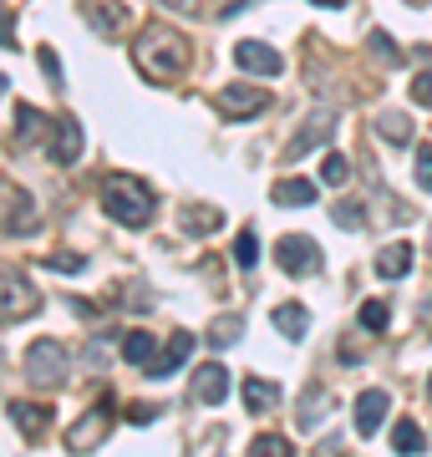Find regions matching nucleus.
<instances>
[{"instance_id":"f257e3e1","label":"nucleus","mask_w":432,"mask_h":457,"mask_svg":"<svg viewBox=\"0 0 432 457\" xmlns=\"http://www.w3.org/2000/svg\"><path fill=\"white\" fill-rule=\"evenodd\" d=\"M133 62H137L143 77H153V82H173V77L188 71L194 46H188V36H183V31H173V26H163V21H148V26L137 31Z\"/></svg>"},{"instance_id":"f03ea898","label":"nucleus","mask_w":432,"mask_h":457,"mask_svg":"<svg viewBox=\"0 0 432 457\" xmlns=\"http://www.w3.org/2000/svg\"><path fill=\"white\" fill-rule=\"evenodd\" d=\"M102 209L112 213L117 224L148 228L153 224V209H158V198H153V188L143 179H133V173H112V179L102 183Z\"/></svg>"},{"instance_id":"7ed1b4c3","label":"nucleus","mask_w":432,"mask_h":457,"mask_svg":"<svg viewBox=\"0 0 432 457\" xmlns=\"http://www.w3.org/2000/svg\"><path fill=\"white\" fill-rule=\"evenodd\" d=\"M21 366H26V381H31V386H41V392H56V386L67 381V371H71V356H67V345H62V341L41 336V341L26 345Z\"/></svg>"},{"instance_id":"20e7f679","label":"nucleus","mask_w":432,"mask_h":457,"mask_svg":"<svg viewBox=\"0 0 432 457\" xmlns=\"http://www.w3.org/2000/svg\"><path fill=\"white\" fill-rule=\"evenodd\" d=\"M41 311V295L36 285L21 270H0V326H11V320H26V315Z\"/></svg>"},{"instance_id":"39448f33","label":"nucleus","mask_w":432,"mask_h":457,"mask_svg":"<svg viewBox=\"0 0 432 457\" xmlns=\"http://www.w3.org/2000/svg\"><path fill=\"white\" fill-rule=\"evenodd\" d=\"M112 432V396H102L92 411H82L77 422L67 427V453H97Z\"/></svg>"},{"instance_id":"423d86ee","label":"nucleus","mask_w":432,"mask_h":457,"mask_svg":"<svg viewBox=\"0 0 432 457\" xmlns=\"http://www.w3.org/2000/svg\"><path fill=\"white\" fill-rule=\"evenodd\" d=\"M331 137H336V112H331V107H320V112H311L305 122H300V132L290 137V143H285L280 158H285V163H300L311 147H326Z\"/></svg>"},{"instance_id":"0eeeda50","label":"nucleus","mask_w":432,"mask_h":457,"mask_svg":"<svg viewBox=\"0 0 432 457\" xmlns=\"http://www.w3.org/2000/svg\"><path fill=\"white\" fill-rule=\"evenodd\" d=\"M275 264H280L285 275H316L320 270V245L305 239V234H285L280 245H275Z\"/></svg>"},{"instance_id":"6e6552de","label":"nucleus","mask_w":432,"mask_h":457,"mask_svg":"<svg viewBox=\"0 0 432 457\" xmlns=\"http://www.w3.org/2000/svg\"><path fill=\"white\" fill-rule=\"evenodd\" d=\"M234 66L239 71H254V77H280L285 71V56L265 41H234Z\"/></svg>"},{"instance_id":"1a4fd4ad","label":"nucleus","mask_w":432,"mask_h":457,"mask_svg":"<svg viewBox=\"0 0 432 457\" xmlns=\"http://www.w3.org/2000/svg\"><path fill=\"white\" fill-rule=\"evenodd\" d=\"M219 107L239 122V117H254V112H265L270 107V92H260V87L250 82H229V87H219Z\"/></svg>"},{"instance_id":"9d476101","label":"nucleus","mask_w":432,"mask_h":457,"mask_svg":"<svg viewBox=\"0 0 432 457\" xmlns=\"http://www.w3.org/2000/svg\"><path fill=\"white\" fill-rule=\"evenodd\" d=\"M188 396H194V402H204V407H219V402L229 396V371H224L219 361L194 366V386H188Z\"/></svg>"},{"instance_id":"9b49d317","label":"nucleus","mask_w":432,"mask_h":457,"mask_svg":"<svg viewBox=\"0 0 432 457\" xmlns=\"http://www.w3.org/2000/svg\"><path fill=\"white\" fill-rule=\"evenodd\" d=\"M82 147H87V137H82V122H77V117H62V122L51 128V163L56 168H71L82 158Z\"/></svg>"},{"instance_id":"f8f14e48","label":"nucleus","mask_w":432,"mask_h":457,"mask_svg":"<svg viewBox=\"0 0 432 457\" xmlns=\"http://www.w3.org/2000/svg\"><path fill=\"white\" fill-rule=\"evenodd\" d=\"M194 356V330H179V336H168V345L158 351V356L148 361V376H173V371H183V361Z\"/></svg>"},{"instance_id":"ddd939ff","label":"nucleus","mask_w":432,"mask_h":457,"mask_svg":"<svg viewBox=\"0 0 432 457\" xmlns=\"http://www.w3.org/2000/svg\"><path fill=\"white\" fill-rule=\"evenodd\" d=\"M82 16L97 26V36H122L128 31V5H122V0H82Z\"/></svg>"},{"instance_id":"4468645a","label":"nucleus","mask_w":432,"mask_h":457,"mask_svg":"<svg viewBox=\"0 0 432 457\" xmlns=\"http://www.w3.org/2000/svg\"><path fill=\"white\" fill-rule=\"evenodd\" d=\"M11 422H16L21 437L41 442L51 432V407H41V402H11Z\"/></svg>"},{"instance_id":"2eb2a0df","label":"nucleus","mask_w":432,"mask_h":457,"mask_svg":"<svg viewBox=\"0 0 432 457\" xmlns=\"http://www.w3.org/2000/svg\"><path fill=\"white\" fill-rule=\"evenodd\" d=\"M386 407H392V396H386L382 386H371V392L356 396V437H371V432L382 427Z\"/></svg>"},{"instance_id":"dca6fc26","label":"nucleus","mask_w":432,"mask_h":457,"mask_svg":"<svg viewBox=\"0 0 432 457\" xmlns=\"http://www.w3.org/2000/svg\"><path fill=\"white\" fill-rule=\"evenodd\" d=\"M270 326L280 330L285 341H305V330H311V311L295 305V300H290V305H275V311H270Z\"/></svg>"},{"instance_id":"f3484780","label":"nucleus","mask_w":432,"mask_h":457,"mask_svg":"<svg viewBox=\"0 0 432 457\" xmlns=\"http://www.w3.org/2000/svg\"><path fill=\"white\" fill-rule=\"evenodd\" d=\"M51 128H56V122H51L41 107H31V102L16 107V137L21 143H41V137H51Z\"/></svg>"},{"instance_id":"a211bd4d","label":"nucleus","mask_w":432,"mask_h":457,"mask_svg":"<svg viewBox=\"0 0 432 457\" xmlns=\"http://www.w3.org/2000/svg\"><path fill=\"white\" fill-rule=\"evenodd\" d=\"M407 270H412V245H407V239H397V245H386L382 254H377V275L382 279H402Z\"/></svg>"},{"instance_id":"6ab92c4d","label":"nucleus","mask_w":432,"mask_h":457,"mask_svg":"<svg viewBox=\"0 0 432 457\" xmlns=\"http://www.w3.org/2000/svg\"><path fill=\"white\" fill-rule=\"evenodd\" d=\"M270 198H275V204H285V209H300V204H316V183H305V179H275Z\"/></svg>"},{"instance_id":"aec40b11","label":"nucleus","mask_w":432,"mask_h":457,"mask_svg":"<svg viewBox=\"0 0 432 457\" xmlns=\"http://www.w3.org/2000/svg\"><path fill=\"white\" fill-rule=\"evenodd\" d=\"M239 392H245V407H250V411L280 407V386H275V381H260V376H250V381H245Z\"/></svg>"},{"instance_id":"412c9836","label":"nucleus","mask_w":432,"mask_h":457,"mask_svg":"<svg viewBox=\"0 0 432 457\" xmlns=\"http://www.w3.org/2000/svg\"><path fill=\"white\" fill-rule=\"evenodd\" d=\"M158 356V345H153V330H128V341H122V361H133V366H148Z\"/></svg>"},{"instance_id":"4be33fe9","label":"nucleus","mask_w":432,"mask_h":457,"mask_svg":"<svg viewBox=\"0 0 432 457\" xmlns=\"http://www.w3.org/2000/svg\"><path fill=\"white\" fill-rule=\"evenodd\" d=\"M377 132H382L386 143L407 147V143H412V117H407V112H382V117H377Z\"/></svg>"},{"instance_id":"5701e85b","label":"nucleus","mask_w":432,"mask_h":457,"mask_svg":"<svg viewBox=\"0 0 432 457\" xmlns=\"http://www.w3.org/2000/svg\"><path fill=\"white\" fill-rule=\"evenodd\" d=\"M183 228L188 234H214V228H224V213L209 209V204H194V209L183 213Z\"/></svg>"},{"instance_id":"b1692460","label":"nucleus","mask_w":432,"mask_h":457,"mask_svg":"<svg viewBox=\"0 0 432 457\" xmlns=\"http://www.w3.org/2000/svg\"><path fill=\"white\" fill-rule=\"evenodd\" d=\"M392 447L407 457H422V447H428V437H422V427L417 422H397V432H392Z\"/></svg>"},{"instance_id":"393cba45","label":"nucleus","mask_w":432,"mask_h":457,"mask_svg":"<svg viewBox=\"0 0 432 457\" xmlns=\"http://www.w3.org/2000/svg\"><path fill=\"white\" fill-rule=\"evenodd\" d=\"M366 46H371V56H377L382 66H402V46L386 31H371V36H366Z\"/></svg>"},{"instance_id":"a878e982","label":"nucleus","mask_w":432,"mask_h":457,"mask_svg":"<svg viewBox=\"0 0 432 457\" xmlns=\"http://www.w3.org/2000/svg\"><path fill=\"white\" fill-rule=\"evenodd\" d=\"M239 330H245V326H239V315H219L214 326H209V345H214V351H224V345L239 341Z\"/></svg>"},{"instance_id":"bb28decb","label":"nucleus","mask_w":432,"mask_h":457,"mask_svg":"<svg viewBox=\"0 0 432 457\" xmlns=\"http://www.w3.org/2000/svg\"><path fill=\"white\" fill-rule=\"evenodd\" d=\"M234 264H239V270H254V264H260V239H254V228H239V239H234Z\"/></svg>"},{"instance_id":"cd10ccee","label":"nucleus","mask_w":432,"mask_h":457,"mask_svg":"<svg viewBox=\"0 0 432 457\" xmlns=\"http://www.w3.org/2000/svg\"><path fill=\"white\" fill-rule=\"evenodd\" d=\"M5 228H11V234H31L36 228V204L26 194H16V213L5 219Z\"/></svg>"},{"instance_id":"c85d7f7f","label":"nucleus","mask_w":432,"mask_h":457,"mask_svg":"<svg viewBox=\"0 0 432 457\" xmlns=\"http://www.w3.org/2000/svg\"><path fill=\"white\" fill-rule=\"evenodd\" d=\"M250 457H290V442L275 437V432H260V437L250 442Z\"/></svg>"},{"instance_id":"c756f323","label":"nucleus","mask_w":432,"mask_h":457,"mask_svg":"<svg viewBox=\"0 0 432 457\" xmlns=\"http://www.w3.org/2000/svg\"><path fill=\"white\" fill-rule=\"evenodd\" d=\"M346 179H351V163L341 158V153H326V163H320V183H331V188H341Z\"/></svg>"},{"instance_id":"7c9ffc66","label":"nucleus","mask_w":432,"mask_h":457,"mask_svg":"<svg viewBox=\"0 0 432 457\" xmlns=\"http://www.w3.org/2000/svg\"><path fill=\"white\" fill-rule=\"evenodd\" d=\"M331 224H336V228H366L361 204H336V209H331Z\"/></svg>"},{"instance_id":"2f4dec72","label":"nucleus","mask_w":432,"mask_h":457,"mask_svg":"<svg viewBox=\"0 0 432 457\" xmlns=\"http://www.w3.org/2000/svg\"><path fill=\"white\" fill-rule=\"evenodd\" d=\"M326 392H305V411H300V427H305V432H316V422L320 417H326Z\"/></svg>"},{"instance_id":"473e14b6","label":"nucleus","mask_w":432,"mask_h":457,"mask_svg":"<svg viewBox=\"0 0 432 457\" xmlns=\"http://www.w3.org/2000/svg\"><path fill=\"white\" fill-rule=\"evenodd\" d=\"M46 270H56V275H82L87 254H46Z\"/></svg>"},{"instance_id":"72a5a7b5","label":"nucleus","mask_w":432,"mask_h":457,"mask_svg":"<svg viewBox=\"0 0 432 457\" xmlns=\"http://www.w3.org/2000/svg\"><path fill=\"white\" fill-rule=\"evenodd\" d=\"M361 326L366 330H386V305L382 300H366L361 305Z\"/></svg>"},{"instance_id":"f704fd0d","label":"nucleus","mask_w":432,"mask_h":457,"mask_svg":"<svg viewBox=\"0 0 432 457\" xmlns=\"http://www.w3.org/2000/svg\"><path fill=\"white\" fill-rule=\"evenodd\" d=\"M417 188H428L432 194V143L417 147Z\"/></svg>"},{"instance_id":"c9c22d12","label":"nucleus","mask_w":432,"mask_h":457,"mask_svg":"<svg viewBox=\"0 0 432 457\" xmlns=\"http://www.w3.org/2000/svg\"><path fill=\"white\" fill-rule=\"evenodd\" d=\"M412 102H417V107H432V66H428V71H417V82H412Z\"/></svg>"},{"instance_id":"e433bc0d","label":"nucleus","mask_w":432,"mask_h":457,"mask_svg":"<svg viewBox=\"0 0 432 457\" xmlns=\"http://www.w3.org/2000/svg\"><path fill=\"white\" fill-rule=\"evenodd\" d=\"M36 56H41V71H46V77H51V87L62 92V62H56V51H51V46H41V51H36Z\"/></svg>"},{"instance_id":"4c0bfd02","label":"nucleus","mask_w":432,"mask_h":457,"mask_svg":"<svg viewBox=\"0 0 432 457\" xmlns=\"http://www.w3.org/2000/svg\"><path fill=\"white\" fill-rule=\"evenodd\" d=\"M0 46H16V16L0 5Z\"/></svg>"},{"instance_id":"58836bf2","label":"nucleus","mask_w":432,"mask_h":457,"mask_svg":"<svg viewBox=\"0 0 432 457\" xmlns=\"http://www.w3.org/2000/svg\"><path fill=\"white\" fill-rule=\"evenodd\" d=\"M153 417H158V407H148V402H133L128 407V422H137V427H148Z\"/></svg>"},{"instance_id":"ea45409f","label":"nucleus","mask_w":432,"mask_h":457,"mask_svg":"<svg viewBox=\"0 0 432 457\" xmlns=\"http://www.w3.org/2000/svg\"><path fill=\"white\" fill-rule=\"evenodd\" d=\"M158 5H173V11H194V0H158Z\"/></svg>"},{"instance_id":"a19ab883","label":"nucleus","mask_w":432,"mask_h":457,"mask_svg":"<svg viewBox=\"0 0 432 457\" xmlns=\"http://www.w3.org/2000/svg\"><path fill=\"white\" fill-rule=\"evenodd\" d=\"M311 5H346V0H311Z\"/></svg>"},{"instance_id":"79ce46f5","label":"nucleus","mask_w":432,"mask_h":457,"mask_svg":"<svg viewBox=\"0 0 432 457\" xmlns=\"http://www.w3.org/2000/svg\"><path fill=\"white\" fill-rule=\"evenodd\" d=\"M5 87H11V82H5V77H0V97H5Z\"/></svg>"},{"instance_id":"37998d69","label":"nucleus","mask_w":432,"mask_h":457,"mask_svg":"<svg viewBox=\"0 0 432 457\" xmlns=\"http://www.w3.org/2000/svg\"><path fill=\"white\" fill-rule=\"evenodd\" d=\"M407 5H428V0H407Z\"/></svg>"},{"instance_id":"c03bdc74","label":"nucleus","mask_w":432,"mask_h":457,"mask_svg":"<svg viewBox=\"0 0 432 457\" xmlns=\"http://www.w3.org/2000/svg\"><path fill=\"white\" fill-rule=\"evenodd\" d=\"M428 245H432V228H428Z\"/></svg>"},{"instance_id":"a18cd8bd","label":"nucleus","mask_w":432,"mask_h":457,"mask_svg":"<svg viewBox=\"0 0 432 457\" xmlns=\"http://www.w3.org/2000/svg\"><path fill=\"white\" fill-rule=\"evenodd\" d=\"M428 396H432V381H428Z\"/></svg>"}]
</instances>
